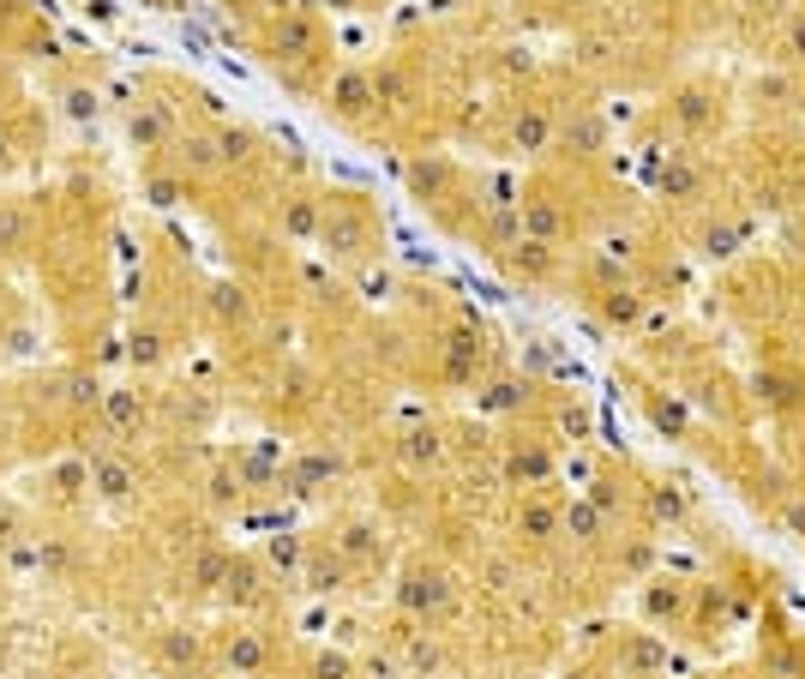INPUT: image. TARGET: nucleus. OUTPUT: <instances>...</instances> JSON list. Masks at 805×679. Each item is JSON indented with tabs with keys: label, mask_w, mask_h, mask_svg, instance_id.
<instances>
[{
	"label": "nucleus",
	"mask_w": 805,
	"mask_h": 679,
	"mask_svg": "<svg viewBox=\"0 0 805 679\" xmlns=\"http://www.w3.org/2000/svg\"><path fill=\"white\" fill-rule=\"evenodd\" d=\"M301 577H307L312 595H331V589L349 584V553L343 548H312L307 560H301Z\"/></svg>",
	"instance_id": "1"
},
{
	"label": "nucleus",
	"mask_w": 805,
	"mask_h": 679,
	"mask_svg": "<svg viewBox=\"0 0 805 679\" xmlns=\"http://www.w3.org/2000/svg\"><path fill=\"white\" fill-rule=\"evenodd\" d=\"M674 115H679V127H686V132H698V139H703V132H710L715 120H721V103H715V97L703 91V85H691V91H679Z\"/></svg>",
	"instance_id": "2"
},
{
	"label": "nucleus",
	"mask_w": 805,
	"mask_h": 679,
	"mask_svg": "<svg viewBox=\"0 0 805 679\" xmlns=\"http://www.w3.org/2000/svg\"><path fill=\"white\" fill-rule=\"evenodd\" d=\"M337 108L343 115H367V108H373V85H367L361 73H343L337 79Z\"/></svg>",
	"instance_id": "3"
},
{
	"label": "nucleus",
	"mask_w": 805,
	"mask_h": 679,
	"mask_svg": "<svg viewBox=\"0 0 805 679\" xmlns=\"http://www.w3.org/2000/svg\"><path fill=\"white\" fill-rule=\"evenodd\" d=\"M559 523H565L577 541H601V536H608V523H601V511H596V505H572Z\"/></svg>",
	"instance_id": "4"
},
{
	"label": "nucleus",
	"mask_w": 805,
	"mask_h": 679,
	"mask_svg": "<svg viewBox=\"0 0 805 679\" xmlns=\"http://www.w3.org/2000/svg\"><path fill=\"white\" fill-rule=\"evenodd\" d=\"M518 523H523V536H529V541H547V536L559 529V511H553V505H541V499H529Z\"/></svg>",
	"instance_id": "5"
},
{
	"label": "nucleus",
	"mask_w": 805,
	"mask_h": 679,
	"mask_svg": "<svg viewBox=\"0 0 805 679\" xmlns=\"http://www.w3.org/2000/svg\"><path fill=\"white\" fill-rule=\"evenodd\" d=\"M781 66H805V13H793L788 25H781Z\"/></svg>",
	"instance_id": "6"
},
{
	"label": "nucleus",
	"mask_w": 805,
	"mask_h": 679,
	"mask_svg": "<svg viewBox=\"0 0 805 679\" xmlns=\"http://www.w3.org/2000/svg\"><path fill=\"white\" fill-rule=\"evenodd\" d=\"M547 139H553V120H547L541 108H529V115L518 120V151H541Z\"/></svg>",
	"instance_id": "7"
},
{
	"label": "nucleus",
	"mask_w": 805,
	"mask_h": 679,
	"mask_svg": "<svg viewBox=\"0 0 805 679\" xmlns=\"http://www.w3.org/2000/svg\"><path fill=\"white\" fill-rule=\"evenodd\" d=\"M619 662H625V667H667V650H662L655 638H631Z\"/></svg>",
	"instance_id": "8"
},
{
	"label": "nucleus",
	"mask_w": 805,
	"mask_h": 679,
	"mask_svg": "<svg viewBox=\"0 0 805 679\" xmlns=\"http://www.w3.org/2000/svg\"><path fill=\"white\" fill-rule=\"evenodd\" d=\"M643 614H655V619H667V614H679V584H674V577H655V589H650V601H643Z\"/></svg>",
	"instance_id": "9"
},
{
	"label": "nucleus",
	"mask_w": 805,
	"mask_h": 679,
	"mask_svg": "<svg viewBox=\"0 0 805 679\" xmlns=\"http://www.w3.org/2000/svg\"><path fill=\"white\" fill-rule=\"evenodd\" d=\"M733 247H740V229H733V222H710V229H703V253H710V259H728Z\"/></svg>",
	"instance_id": "10"
},
{
	"label": "nucleus",
	"mask_w": 805,
	"mask_h": 679,
	"mask_svg": "<svg viewBox=\"0 0 805 679\" xmlns=\"http://www.w3.org/2000/svg\"><path fill=\"white\" fill-rule=\"evenodd\" d=\"M265 662V643L259 638H234L229 643V667H259Z\"/></svg>",
	"instance_id": "11"
},
{
	"label": "nucleus",
	"mask_w": 805,
	"mask_h": 679,
	"mask_svg": "<svg viewBox=\"0 0 805 679\" xmlns=\"http://www.w3.org/2000/svg\"><path fill=\"white\" fill-rule=\"evenodd\" d=\"M132 139H139V144L169 139V115H139V120H132Z\"/></svg>",
	"instance_id": "12"
},
{
	"label": "nucleus",
	"mask_w": 805,
	"mask_h": 679,
	"mask_svg": "<svg viewBox=\"0 0 805 679\" xmlns=\"http://www.w3.org/2000/svg\"><path fill=\"white\" fill-rule=\"evenodd\" d=\"M210 499H217V505H234V499H241V475L217 470V475H210Z\"/></svg>",
	"instance_id": "13"
},
{
	"label": "nucleus",
	"mask_w": 805,
	"mask_h": 679,
	"mask_svg": "<svg viewBox=\"0 0 805 679\" xmlns=\"http://www.w3.org/2000/svg\"><path fill=\"white\" fill-rule=\"evenodd\" d=\"M217 151H222V163L253 157V132H222V139H217Z\"/></svg>",
	"instance_id": "14"
},
{
	"label": "nucleus",
	"mask_w": 805,
	"mask_h": 679,
	"mask_svg": "<svg viewBox=\"0 0 805 679\" xmlns=\"http://www.w3.org/2000/svg\"><path fill=\"white\" fill-rule=\"evenodd\" d=\"M529 235H547V241L565 235V217H559V210H541V205H535V210H529Z\"/></svg>",
	"instance_id": "15"
},
{
	"label": "nucleus",
	"mask_w": 805,
	"mask_h": 679,
	"mask_svg": "<svg viewBox=\"0 0 805 679\" xmlns=\"http://www.w3.org/2000/svg\"><path fill=\"white\" fill-rule=\"evenodd\" d=\"M619 560H625V572H650L655 548H650V541H625V553H619Z\"/></svg>",
	"instance_id": "16"
},
{
	"label": "nucleus",
	"mask_w": 805,
	"mask_h": 679,
	"mask_svg": "<svg viewBox=\"0 0 805 679\" xmlns=\"http://www.w3.org/2000/svg\"><path fill=\"white\" fill-rule=\"evenodd\" d=\"M187 157H193L199 169H210V163H222V151H217V139H193L187 144Z\"/></svg>",
	"instance_id": "17"
},
{
	"label": "nucleus",
	"mask_w": 805,
	"mask_h": 679,
	"mask_svg": "<svg viewBox=\"0 0 805 679\" xmlns=\"http://www.w3.org/2000/svg\"><path fill=\"white\" fill-rule=\"evenodd\" d=\"M277 49H283V61L295 49H307V25H283V30H277Z\"/></svg>",
	"instance_id": "18"
},
{
	"label": "nucleus",
	"mask_w": 805,
	"mask_h": 679,
	"mask_svg": "<svg viewBox=\"0 0 805 679\" xmlns=\"http://www.w3.org/2000/svg\"><path fill=\"white\" fill-rule=\"evenodd\" d=\"M217 577H229V560H222V553H205V560H199V584H217Z\"/></svg>",
	"instance_id": "19"
},
{
	"label": "nucleus",
	"mask_w": 805,
	"mask_h": 679,
	"mask_svg": "<svg viewBox=\"0 0 805 679\" xmlns=\"http://www.w3.org/2000/svg\"><path fill=\"white\" fill-rule=\"evenodd\" d=\"M312 667H319V674H349V667H355V655H337V650H325V655H312Z\"/></svg>",
	"instance_id": "20"
},
{
	"label": "nucleus",
	"mask_w": 805,
	"mask_h": 679,
	"mask_svg": "<svg viewBox=\"0 0 805 679\" xmlns=\"http://www.w3.org/2000/svg\"><path fill=\"white\" fill-rule=\"evenodd\" d=\"M97 482H103V494H127V482H132V475L120 470V463H108V470L97 475Z\"/></svg>",
	"instance_id": "21"
},
{
	"label": "nucleus",
	"mask_w": 805,
	"mask_h": 679,
	"mask_svg": "<svg viewBox=\"0 0 805 679\" xmlns=\"http://www.w3.org/2000/svg\"><path fill=\"white\" fill-rule=\"evenodd\" d=\"M781 523L800 529V541H805V499H788V505H781Z\"/></svg>",
	"instance_id": "22"
},
{
	"label": "nucleus",
	"mask_w": 805,
	"mask_h": 679,
	"mask_svg": "<svg viewBox=\"0 0 805 679\" xmlns=\"http://www.w3.org/2000/svg\"><path fill=\"white\" fill-rule=\"evenodd\" d=\"M289 229H295V235H312V205H289Z\"/></svg>",
	"instance_id": "23"
},
{
	"label": "nucleus",
	"mask_w": 805,
	"mask_h": 679,
	"mask_svg": "<svg viewBox=\"0 0 805 679\" xmlns=\"http://www.w3.org/2000/svg\"><path fill=\"white\" fill-rule=\"evenodd\" d=\"M547 470H553V463H547L541 451H529V458L518 463V475H523V482H535V475H547Z\"/></svg>",
	"instance_id": "24"
},
{
	"label": "nucleus",
	"mask_w": 805,
	"mask_h": 679,
	"mask_svg": "<svg viewBox=\"0 0 805 679\" xmlns=\"http://www.w3.org/2000/svg\"><path fill=\"white\" fill-rule=\"evenodd\" d=\"M66 103H73V115H78V120H91V115H97L91 91H73V97H66Z\"/></svg>",
	"instance_id": "25"
},
{
	"label": "nucleus",
	"mask_w": 805,
	"mask_h": 679,
	"mask_svg": "<svg viewBox=\"0 0 805 679\" xmlns=\"http://www.w3.org/2000/svg\"><path fill=\"white\" fill-rule=\"evenodd\" d=\"M800 139H805V108H800Z\"/></svg>",
	"instance_id": "26"
},
{
	"label": "nucleus",
	"mask_w": 805,
	"mask_h": 679,
	"mask_svg": "<svg viewBox=\"0 0 805 679\" xmlns=\"http://www.w3.org/2000/svg\"><path fill=\"white\" fill-rule=\"evenodd\" d=\"M0 169H7V144H0Z\"/></svg>",
	"instance_id": "27"
},
{
	"label": "nucleus",
	"mask_w": 805,
	"mask_h": 679,
	"mask_svg": "<svg viewBox=\"0 0 805 679\" xmlns=\"http://www.w3.org/2000/svg\"><path fill=\"white\" fill-rule=\"evenodd\" d=\"M511 7H529V0H511Z\"/></svg>",
	"instance_id": "28"
},
{
	"label": "nucleus",
	"mask_w": 805,
	"mask_h": 679,
	"mask_svg": "<svg viewBox=\"0 0 805 679\" xmlns=\"http://www.w3.org/2000/svg\"><path fill=\"white\" fill-rule=\"evenodd\" d=\"M800 662H805V655H800Z\"/></svg>",
	"instance_id": "29"
}]
</instances>
